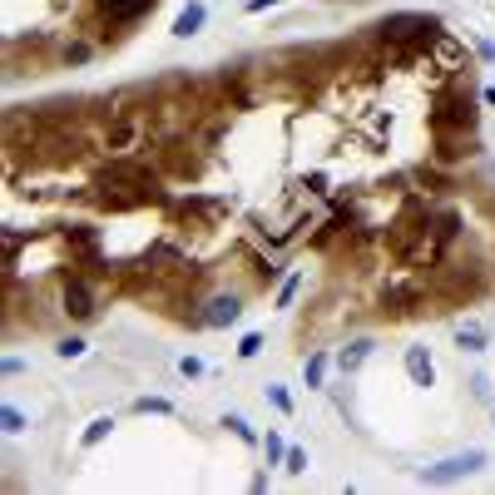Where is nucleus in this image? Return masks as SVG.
Wrapping results in <instances>:
<instances>
[{
  "label": "nucleus",
  "mask_w": 495,
  "mask_h": 495,
  "mask_svg": "<svg viewBox=\"0 0 495 495\" xmlns=\"http://www.w3.org/2000/svg\"><path fill=\"white\" fill-rule=\"evenodd\" d=\"M0 421H6V431H10V436H20V431H25V411H20V406H10V401H6V411H0Z\"/></svg>",
  "instance_id": "nucleus-13"
},
{
  "label": "nucleus",
  "mask_w": 495,
  "mask_h": 495,
  "mask_svg": "<svg viewBox=\"0 0 495 495\" xmlns=\"http://www.w3.org/2000/svg\"><path fill=\"white\" fill-rule=\"evenodd\" d=\"M179 371H184V376H198V371H203V362H198V357H184V362H179Z\"/></svg>",
  "instance_id": "nucleus-19"
},
{
  "label": "nucleus",
  "mask_w": 495,
  "mask_h": 495,
  "mask_svg": "<svg viewBox=\"0 0 495 495\" xmlns=\"http://www.w3.org/2000/svg\"><path fill=\"white\" fill-rule=\"evenodd\" d=\"M456 342L466 352H485V327L480 322H456Z\"/></svg>",
  "instance_id": "nucleus-6"
},
{
  "label": "nucleus",
  "mask_w": 495,
  "mask_h": 495,
  "mask_svg": "<svg viewBox=\"0 0 495 495\" xmlns=\"http://www.w3.org/2000/svg\"><path fill=\"white\" fill-rule=\"evenodd\" d=\"M198 25H203V6H189V10L174 20V35H193Z\"/></svg>",
  "instance_id": "nucleus-9"
},
{
  "label": "nucleus",
  "mask_w": 495,
  "mask_h": 495,
  "mask_svg": "<svg viewBox=\"0 0 495 495\" xmlns=\"http://www.w3.org/2000/svg\"><path fill=\"white\" fill-rule=\"evenodd\" d=\"M406 376L416 381V387H431L436 367H431V352L426 347H406Z\"/></svg>",
  "instance_id": "nucleus-4"
},
{
  "label": "nucleus",
  "mask_w": 495,
  "mask_h": 495,
  "mask_svg": "<svg viewBox=\"0 0 495 495\" xmlns=\"http://www.w3.org/2000/svg\"><path fill=\"white\" fill-rule=\"evenodd\" d=\"M288 471H293V475H302V471H307V451H302V446H293V451H288Z\"/></svg>",
  "instance_id": "nucleus-17"
},
{
  "label": "nucleus",
  "mask_w": 495,
  "mask_h": 495,
  "mask_svg": "<svg viewBox=\"0 0 495 495\" xmlns=\"http://www.w3.org/2000/svg\"><path fill=\"white\" fill-rule=\"evenodd\" d=\"M302 376H307V387H322V376H327V352L317 347L312 357H307V367H302Z\"/></svg>",
  "instance_id": "nucleus-7"
},
{
  "label": "nucleus",
  "mask_w": 495,
  "mask_h": 495,
  "mask_svg": "<svg viewBox=\"0 0 495 495\" xmlns=\"http://www.w3.org/2000/svg\"><path fill=\"white\" fill-rule=\"evenodd\" d=\"M60 312L70 322H94L99 317V293H94V283L84 278V272H75V278L60 283Z\"/></svg>",
  "instance_id": "nucleus-1"
},
{
  "label": "nucleus",
  "mask_w": 495,
  "mask_h": 495,
  "mask_svg": "<svg viewBox=\"0 0 495 495\" xmlns=\"http://www.w3.org/2000/svg\"><path fill=\"white\" fill-rule=\"evenodd\" d=\"M263 451H267V466L288 461V446H283V436H278V431H267V436H263Z\"/></svg>",
  "instance_id": "nucleus-10"
},
{
  "label": "nucleus",
  "mask_w": 495,
  "mask_h": 495,
  "mask_svg": "<svg viewBox=\"0 0 495 495\" xmlns=\"http://www.w3.org/2000/svg\"><path fill=\"white\" fill-rule=\"evenodd\" d=\"M223 426H228V431H233V436H238V441H243V446H258V431H253V426H248V421H243V416H228V421H223Z\"/></svg>",
  "instance_id": "nucleus-11"
},
{
  "label": "nucleus",
  "mask_w": 495,
  "mask_h": 495,
  "mask_svg": "<svg viewBox=\"0 0 495 495\" xmlns=\"http://www.w3.org/2000/svg\"><path fill=\"white\" fill-rule=\"evenodd\" d=\"M480 461H485L480 451H466V456H451V461H441V466H426V471H421V485H446V480H461V475H471Z\"/></svg>",
  "instance_id": "nucleus-2"
},
{
  "label": "nucleus",
  "mask_w": 495,
  "mask_h": 495,
  "mask_svg": "<svg viewBox=\"0 0 495 495\" xmlns=\"http://www.w3.org/2000/svg\"><path fill=\"white\" fill-rule=\"evenodd\" d=\"M109 426H114L109 416H94V421H89V431H84V446H99L104 436H109Z\"/></svg>",
  "instance_id": "nucleus-12"
},
{
  "label": "nucleus",
  "mask_w": 495,
  "mask_h": 495,
  "mask_svg": "<svg viewBox=\"0 0 495 495\" xmlns=\"http://www.w3.org/2000/svg\"><path fill=\"white\" fill-rule=\"evenodd\" d=\"M134 411H139V416H174V401H163V397H139Z\"/></svg>",
  "instance_id": "nucleus-8"
},
{
  "label": "nucleus",
  "mask_w": 495,
  "mask_h": 495,
  "mask_svg": "<svg viewBox=\"0 0 495 495\" xmlns=\"http://www.w3.org/2000/svg\"><path fill=\"white\" fill-rule=\"evenodd\" d=\"M243 317V297L238 293H218L203 302V327H233Z\"/></svg>",
  "instance_id": "nucleus-3"
},
{
  "label": "nucleus",
  "mask_w": 495,
  "mask_h": 495,
  "mask_svg": "<svg viewBox=\"0 0 495 495\" xmlns=\"http://www.w3.org/2000/svg\"><path fill=\"white\" fill-rule=\"evenodd\" d=\"M263 352V332H248L243 342H238V357H258Z\"/></svg>",
  "instance_id": "nucleus-16"
},
{
  "label": "nucleus",
  "mask_w": 495,
  "mask_h": 495,
  "mask_svg": "<svg viewBox=\"0 0 495 495\" xmlns=\"http://www.w3.org/2000/svg\"><path fill=\"white\" fill-rule=\"evenodd\" d=\"M367 352H371V342H367V337H357V342H347V347L337 352V367H342V371H357V367L367 362Z\"/></svg>",
  "instance_id": "nucleus-5"
},
{
  "label": "nucleus",
  "mask_w": 495,
  "mask_h": 495,
  "mask_svg": "<svg viewBox=\"0 0 495 495\" xmlns=\"http://www.w3.org/2000/svg\"><path fill=\"white\" fill-rule=\"evenodd\" d=\"M297 288H302V278H288V283H283V293H278V307H288V302L297 297Z\"/></svg>",
  "instance_id": "nucleus-18"
},
{
  "label": "nucleus",
  "mask_w": 495,
  "mask_h": 495,
  "mask_svg": "<svg viewBox=\"0 0 495 495\" xmlns=\"http://www.w3.org/2000/svg\"><path fill=\"white\" fill-rule=\"evenodd\" d=\"M84 347H89L84 337H65V342H60V347H54V352H60L65 362H75V357H84Z\"/></svg>",
  "instance_id": "nucleus-14"
},
{
  "label": "nucleus",
  "mask_w": 495,
  "mask_h": 495,
  "mask_svg": "<svg viewBox=\"0 0 495 495\" xmlns=\"http://www.w3.org/2000/svg\"><path fill=\"white\" fill-rule=\"evenodd\" d=\"M267 401H272V406H278L283 416H293V397H288L283 387H267Z\"/></svg>",
  "instance_id": "nucleus-15"
},
{
  "label": "nucleus",
  "mask_w": 495,
  "mask_h": 495,
  "mask_svg": "<svg viewBox=\"0 0 495 495\" xmlns=\"http://www.w3.org/2000/svg\"><path fill=\"white\" fill-rule=\"evenodd\" d=\"M267 6H278V0H248V10H267Z\"/></svg>",
  "instance_id": "nucleus-21"
},
{
  "label": "nucleus",
  "mask_w": 495,
  "mask_h": 495,
  "mask_svg": "<svg viewBox=\"0 0 495 495\" xmlns=\"http://www.w3.org/2000/svg\"><path fill=\"white\" fill-rule=\"evenodd\" d=\"M0 371H6V376H20V371H25V362H20V357H6V367H0Z\"/></svg>",
  "instance_id": "nucleus-20"
}]
</instances>
